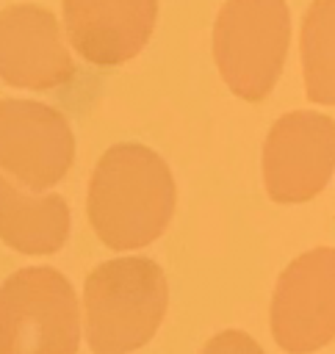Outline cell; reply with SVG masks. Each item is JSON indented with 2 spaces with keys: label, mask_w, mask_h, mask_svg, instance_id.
I'll list each match as a JSON object with an SVG mask.
<instances>
[{
  "label": "cell",
  "mask_w": 335,
  "mask_h": 354,
  "mask_svg": "<svg viewBox=\"0 0 335 354\" xmlns=\"http://www.w3.org/2000/svg\"><path fill=\"white\" fill-rule=\"evenodd\" d=\"M177 188L169 163L144 144H114L97 160L86 216L97 238L114 249H141L161 238L174 216Z\"/></svg>",
  "instance_id": "1"
},
{
  "label": "cell",
  "mask_w": 335,
  "mask_h": 354,
  "mask_svg": "<svg viewBox=\"0 0 335 354\" xmlns=\"http://www.w3.org/2000/svg\"><path fill=\"white\" fill-rule=\"evenodd\" d=\"M169 304L163 268L150 257H116L83 282V335L94 354H130L152 340Z\"/></svg>",
  "instance_id": "2"
},
{
  "label": "cell",
  "mask_w": 335,
  "mask_h": 354,
  "mask_svg": "<svg viewBox=\"0 0 335 354\" xmlns=\"http://www.w3.org/2000/svg\"><path fill=\"white\" fill-rule=\"evenodd\" d=\"M291 44L285 0H227L213 25V58L227 88L249 102L271 94Z\"/></svg>",
  "instance_id": "3"
},
{
  "label": "cell",
  "mask_w": 335,
  "mask_h": 354,
  "mask_svg": "<svg viewBox=\"0 0 335 354\" xmlns=\"http://www.w3.org/2000/svg\"><path fill=\"white\" fill-rule=\"evenodd\" d=\"M80 307L50 266L19 268L0 285V354H78Z\"/></svg>",
  "instance_id": "4"
},
{
  "label": "cell",
  "mask_w": 335,
  "mask_h": 354,
  "mask_svg": "<svg viewBox=\"0 0 335 354\" xmlns=\"http://www.w3.org/2000/svg\"><path fill=\"white\" fill-rule=\"evenodd\" d=\"M271 335L288 354H313L335 340V249L293 257L274 288Z\"/></svg>",
  "instance_id": "5"
},
{
  "label": "cell",
  "mask_w": 335,
  "mask_h": 354,
  "mask_svg": "<svg viewBox=\"0 0 335 354\" xmlns=\"http://www.w3.org/2000/svg\"><path fill=\"white\" fill-rule=\"evenodd\" d=\"M335 171V119L316 111L280 116L263 141L266 194L280 205L316 199Z\"/></svg>",
  "instance_id": "6"
},
{
  "label": "cell",
  "mask_w": 335,
  "mask_h": 354,
  "mask_svg": "<svg viewBox=\"0 0 335 354\" xmlns=\"http://www.w3.org/2000/svg\"><path fill=\"white\" fill-rule=\"evenodd\" d=\"M75 160L66 116L33 100H0V171L30 194L50 191Z\"/></svg>",
  "instance_id": "7"
},
{
  "label": "cell",
  "mask_w": 335,
  "mask_h": 354,
  "mask_svg": "<svg viewBox=\"0 0 335 354\" xmlns=\"http://www.w3.org/2000/svg\"><path fill=\"white\" fill-rule=\"evenodd\" d=\"M75 77L72 55L53 11L17 3L0 11V80L17 88L50 91Z\"/></svg>",
  "instance_id": "8"
},
{
  "label": "cell",
  "mask_w": 335,
  "mask_h": 354,
  "mask_svg": "<svg viewBox=\"0 0 335 354\" xmlns=\"http://www.w3.org/2000/svg\"><path fill=\"white\" fill-rule=\"evenodd\" d=\"M158 0H64V28L78 55L94 66L136 58L152 36Z\"/></svg>",
  "instance_id": "9"
},
{
  "label": "cell",
  "mask_w": 335,
  "mask_h": 354,
  "mask_svg": "<svg viewBox=\"0 0 335 354\" xmlns=\"http://www.w3.org/2000/svg\"><path fill=\"white\" fill-rule=\"evenodd\" d=\"M69 238V205L61 194L33 196L0 171V241L22 254H53Z\"/></svg>",
  "instance_id": "10"
},
{
  "label": "cell",
  "mask_w": 335,
  "mask_h": 354,
  "mask_svg": "<svg viewBox=\"0 0 335 354\" xmlns=\"http://www.w3.org/2000/svg\"><path fill=\"white\" fill-rule=\"evenodd\" d=\"M305 94L318 105H335V0H313L299 33Z\"/></svg>",
  "instance_id": "11"
},
{
  "label": "cell",
  "mask_w": 335,
  "mask_h": 354,
  "mask_svg": "<svg viewBox=\"0 0 335 354\" xmlns=\"http://www.w3.org/2000/svg\"><path fill=\"white\" fill-rule=\"evenodd\" d=\"M199 354H266V351L260 348V343L252 335H246L241 329H227V332L213 335L202 346Z\"/></svg>",
  "instance_id": "12"
}]
</instances>
